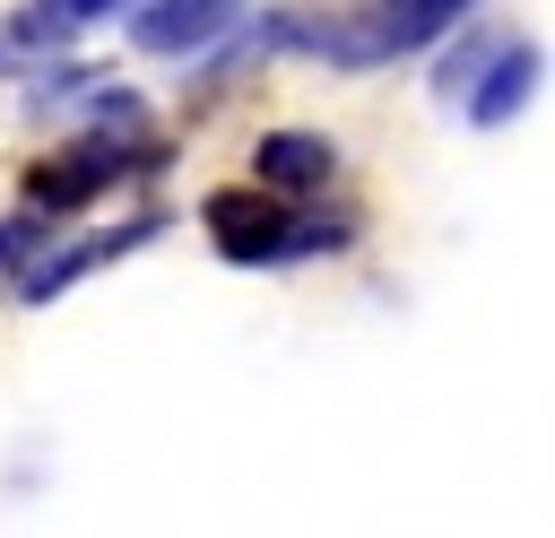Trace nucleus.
I'll list each match as a JSON object with an SVG mask.
<instances>
[{"instance_id":"nucleus-2","label":"nucleus","mask_w":555,"mask_h":538,"mask_svg":"<svg viewBox=\"0 0 555 538\" xmlns=\"http://www.w3.org/2000/svg\"><path fill=\"white\" fill-rule=\"evenodd\" d=\"M130 165H156V156H139V148H121V139H87V148H69V156H52V165H35L26 174V200L35 208H78V200H95L104 182H121Z\"/></svg>"},{"instance_id":"nucleus-6","label":"nucleus","mask_w":555,"mask_h":538,"mask_svg":"<svg viewBox=\"0 0 555 538\" xmlns=\"http://www.w3.org/2000/svg\"><path fill=\"white\" fill-rule=\"evenodd\" d=\"M468 9H477V0H382L373 26H382V52L399 61V52H425L434 35H451Z\"/></svg>"},{"instance_id":"nucleus-9","label":"nucleus","mask_w":555,"mask_h":538,"mask_svg":"<svg viewBox=\"0 0 555 538\" xmlns=\"http://www.w3.org/2000/svg\"><path fill=\"white\" fill-rule=\"evenodd\" d=\"M0 61H9V43H0Z\"/></svg>"},{"instance_id":"nucleus-4","label":"nucleus","mask_w":555,"mask_h":538,"mask_svg":"<svg viewBox=\"0 0 555 538\" xmlns=\"http://www.w3.org/2000/svg\"><path fill=\"white\" fill-rule=\"evenodd\" d=\"M538 78H546V52H529V43H503L477 78H468V121L477 130H494V121H512L529 95H538Z\"/></svg>"},{"instance_id":"nucleus-7","label":"nucleus","mask_w":555,"mask_h":538,"mask_svg":"<svg viewBox=\"0 0 555 538\" xmlns=\"http://www.w3.org/2000/svg\"><path fill=\"white\" fill-rule=\"evenodd\" d=\"M69 26H78V17H69L61 0H26L17 26H9V43H69Z\"/></svg>"},{"instance_id":"nucleus-3","label":"nucleus","mask_w":555,"mask_h":538,"mask_svg":"<svg viewBox=\"0 0 555 538\" xmlns=\"http://www.w3.org/2000/svg\"><path fill=\"white\" fill-rule=\"evenodd\" d=\"M243 9H251V0H147V9L130 17V43H139V52H199V43H217Z\"/></svg>"},{"instance_id":"nucleus-5","label":"nucleus","mask_w":555,"mask_h":538,"mask_svg":"<svg viewBox=\"0 0 555 538\" xmlns=\"http://www.w3.org/2000/svg\"><path fill=\"white\" fill-rule=\"evenodd\" d=\"M330 174H338V148L321 130H269L251 148V182L260 191H321Z\"/></svg>"},{"instance_id":"nucleus-1","label":"nucleus","mask_w":555,"mask_h":538,"mask_svg":"<svg viewBox=\"0 0 555 538\" xmlns=\"http://www.w3.org/2000/svg\"><path fill=\"white\" fill-rule=\"evenodd\" d=\"M208 234L225 260H304V252H338L356 226L347 217H312V208H278L269 191H208Z\"/></svg>"},{"instance_id":"nucleus-8","label":"nucleus","mask_w":555,"mask_h":538,"mask_svg":"<svg viewBox=\"0 0 555 538\" xmlns=\"http://www.w3.org/2000/svg\"><path fill=\"white\" fill-rule=\"evenodd\" d=\"M61 9H69L78 26H87V17H113V9H130V0H61Z\"/></svg>"}]
</instances>
